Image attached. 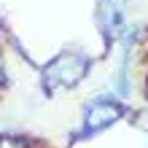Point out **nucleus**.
Returning a JSON list of instances; mask_svg holds the SVG:
<instances>
[{"label": "nucleus", "mask_w": 148, "mask_h": 148, "mask_svg": "<svg viewBox=\"0 0 148 148\" xmlns=\"http://www.w3.org/2000/svg\"><path fill=\"white\" fill-rule=\"evenodd\" d=\"M86 57L81 54H62L49 65L46 70V89H57V86H73L84 78L86 73Z\"/></svg>", "instance_id": "f257e3e1"}, {"label": "nucleus", "mask_w": 148, "mask_h": 148, "mask_svg": "<svg viewBox=\"0 0 148 148\" xmlns=\"http://www.w3.org/2000/svg\"><path fill=\"white\" fill-rule=\"evenodd\" d=\"M119 105H113V102H105V100H97L94 105L89 108L86 113V127H84V135H94L100 132V129H105L108 124L119 119Z\"/></svg>", "instance_id": "f03ea898"}]
</instances>
